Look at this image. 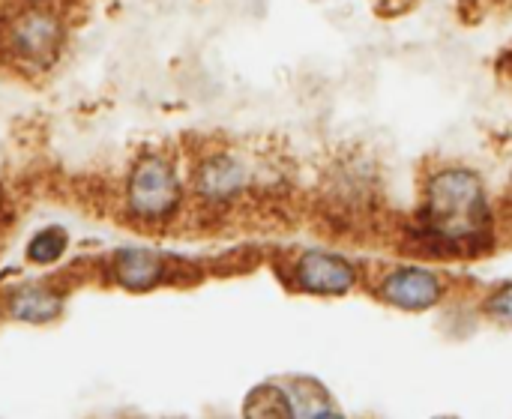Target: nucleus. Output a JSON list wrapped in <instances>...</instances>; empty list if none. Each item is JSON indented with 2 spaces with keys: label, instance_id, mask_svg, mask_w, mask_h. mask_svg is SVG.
<instances>
[{
  "label": "nucleus",
  "instance_id": "1",
  "mask_svg": "<svg viewBox=\"0 0 512 419\" xmlns=\"http://www.w3.org/2000/svg\"><path fill=\"white\" fill-rule=\"evenodd\" d=\"M423 225L438 246H474L489 225L483 183L474 171L450 168L429 183Z\"/></svg>",
  "mask_w": 512,
  "mask_h": 419
},
{
  "label": "nucleus",
  "instance_id": "2",
  "mask_svg": "<svg viewBox=\"0 0 512 419\" xmlns=\"http://www.w3.org/2000/svg\"><path fill=\"white\" fill-rule=\"evenodd\" d=\"M126 207L141 222H168L180 207V180L168 159L147 156L126 183Z\"/></svg>",
  "mask_w": 512,
  "mask_h": 419
},
{
  "label": "nucleus",
  "instance_id": "3",
  "mask_svg": "<svg viewBox=\"0 0 512 419\" xmlns=\"http://www.w3.org/2000/svg\"><path fill=\"white\" fill-rule=\"evenodd\" d=\"M3 36H6V48L12 57H18L27 66L42 69L57 60L63 39H66V27L60 15L51 9H27L6 24Z\"/></svg>",
  "mask_w": 512,
  "mask_h": 419
},
{
  "label": "nucleus",
  "instance_id": "4",
  "mask_svg": "<svg viewBox=\"0 0 512 419\" xmlns=\"http://www.w3.org/2000/svg\"><path fill=\"white\" fill-rule=\"evenodd\" d=\"M294 282L300 291L306 294H318V297H342L354 288L357 282V270L354 264H348L342 255L333 252H306L300 255L297 267H294Z\"/></svg>",
  "mask_w": 512,
  "mask_h": 419
},
{
  "label": "nucleus",
  "instance_id": "5",
  "mask_svg": "<svg viewBox=\"0 0 512 419\" xmlns=\"http://www.w3.org/2000/svg\"><path fill=\"white\" fill-rule=\"evenodd\" d=\"M381 297L390 306L408 309V312H426L432 306L441 303L444 297V285L435 273L411 267V270H396L384 279L381 285Z\"/></svg>",
  "mask_w": 512,
  "mask_h": 419
},
{
  "label": "nucleus",
  "instance_id": "6",
  "mask_svg": "<svg viewBox=\"0 0 512 419\" xmlns=\"http://www.w3.org/2000/svg\"><path fill=\"white\" fill-rule=\"evenodd\" d=\"M246 186V171L243 165L228 156V153H216L207 156L198 168H195V189L204 201L222 204L240 195V189Z\"/></svg>",
  "mask_w": 512,
  "mask_h": 419
},
{
  "label": "nucleus",
  "instance_id": "7",
  "mask_svg": "<svg viewBox=\"0 0 512 419\" xmlns=\"http://www.w3.org/2000/svg\"><path fill=\"white\" fill-rule=\"evenodd\" d=\"M165 273H168V264L150 249L129 246V249H120L114 258V279L126 291H150L165 279Z\"/></svg>",
  "mask_w": 512,
  "mask_h": 419
},
{
  "label": "nucleus",
  "instance_id": "8",
  "mask_svg": "<svg viewBox=\"0 0 512 419\" xmlns=\"http://www.w3.org/2000/svg\"><path fill=\"white\" fill-rule=\"evenodd\" d=\"M9 315L15 321H24V324H48L54 321L60 312H63V297L51 288H42V285H27L21 291H15L6 303Z\"/></svg>",
  "mask_w": 512,
  "mask_h": 419
},
{
  "label": "nucleus",
  "instance_id": "9",
  "mask_svg": "<svg viewBox=\"0 0 512 419\" xmlns=\"http://www.w3.org/2000/svg\"><path fill=\"white\" fill-rule=\"evenodd\" d=\"M66 246H69L66 231L57 228V225H51V228L39 231V234L27 243V258H30L33 264H39V267H48V264H54V261L63 258Z\"/></svg>",
  "mask_w": 512,
  "mask_h": 419
},
{
  "label": "nucleus",
  "instance_id": "10",
  "mask_svg": "<svg viewBox=\"0 0 512 419\" xmlns=\"http://www.w3.org/2000/svg\"><path fill=\"white\" fill-rule=\"evenodd\" d=\"M246 414H267V417H273V414H294V408H291L288 393H282L276 387H264V390H255L249 396Z\"/></svg>",
  "mask_w": 512,
  "mask_h": 419
},
{
  "label": "nucleus",
  "instance_id": "11",
  "mask_svg": "<svg viewBox=\"0 0 512 419\" xmlns=\"http://www.w3.org/2000/svg\"><path fill=\"white\" fill-rule=\"evenodd\" d=\"M486 312L495 315V318H501V321H507V324H512V285L501 288V291L486 303Z\"/></svg>",
  "mask_w": 512,
  "mask_h": 419
}]
</instances>
